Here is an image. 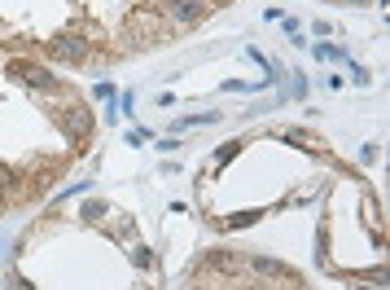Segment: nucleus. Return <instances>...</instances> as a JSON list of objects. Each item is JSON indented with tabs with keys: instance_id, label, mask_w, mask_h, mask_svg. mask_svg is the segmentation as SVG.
Masks as SVG:
<instances>
[{
	"instance_id": "5",
	"label": "nucleus",
	"mask_w": 390,
	"mask_h": 290,
	"mask_svg": "<svg viewBox=\"0 0 390 290\" xmlns=\"http://www.w3.org/2000/svg\"><path fill=\"white\" fill-rule=\"evenodd\" d=\"M132 264H136V268H154V255L145 251V247H136V251H132Z\"/></svg>"
},
{
	"instance_id": "6",
	"label": "nucleus",
	"mask_w": 390,
	"mask_h": 290,
	"mask_svg": "<svg viewBox=\"0 0 390 290\" xmlns=\"http://www.w3.org/2000/svg\"><path fill=\"white\" fill-rule=\"evenodd\" d=\"M13 290H31V282H13Z\"/></svg>"
},
{
	"instance_id": "2",
	"label": "nucleus",
	"mask_w": 390,
	"mask_h": 290,
	"mask_svg": "<svg viewBox=\"0 0 390 290\" xmlns=\"http://www.w3.org/2000/svg\"><path fill=\"white\" fill-rule=\"evenodd\" d=\"M48 53L57 62H88L92 57V44L88 40H75V36H62V40H48Z\"/></svg>"
},
{
	"instance_id": "1",
	"label": "nucleus",
	"mask_w": 390,
	"mask_h": 290,
	"mask_svg": "<svg viewBox=\"0 0 390 290\" xmlns=\"http://www.w3.org/2000/svg\"><path fill=\"white\" fill-rule=\"evenodd\" d=\"M158 9L167 13V18H171L175 27H189V22H202L215 5H210V0H162Z\"/></svg>"
},
{
	"instance_id": "3",
	"label": "nucleus",
	"mask_w": 390,
	"mask_h": 290,
	"mask_svg": "<svg viewBox=\"0 0 390 290\" xmlns=\"http://www.w3.org/2000/svg\"><path fill=\"white\" fill-rule=\"evenodd\" d=\"M259 272H268V277H289V268L281 264V260H272V255H254V260H250Z\"/></svg>"
},
{
	"instance_id": "4",
	"label": "nucleus",
	"mask_w": 390,
	"mask_h": 290,
	"mask_svg": "<svg viewBox=\"0 0 390 290\" xmlns=\"http://www.w3.org/2000/svg\"><path fill=\"white\" fill-rule=\"evenodd\" d=\"M237 264H241L237 251H210L206 255V268H237Z\"/></svg>"
}]
</instances>
